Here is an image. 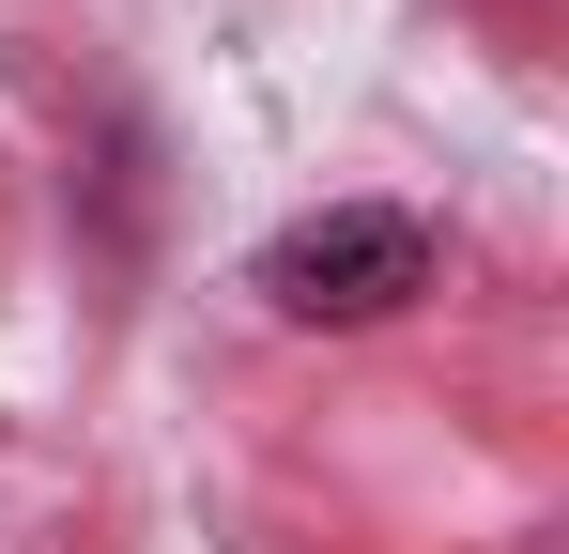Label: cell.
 <instances>
[{
    "instance_id": "1",
    "label": "cell",
    "mask_w": 569,
    "mask_h": 554,
    "mask_svg": "<svg viewBox=\"0 0 569 554\" xmlns=\"http://www.w3.org/2000/svg\"><path fill=\"white\" fill-rule=\"evenodd\" d=\"M247 293H262L278 324H385V308L431 293V231H416L400 200H323V216H292L278 247L247 263Z\"/></svg>"
}]
</instances>
